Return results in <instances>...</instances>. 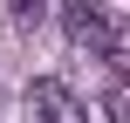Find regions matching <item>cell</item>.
Segmentation results:
<instances>
[{
	"instance_id": "cell-1",
	"label": "cell",
	"mask_w": 130,
	"mask_h": 123,
	"mask_svg": "<svg viewBox=\"0 0 130 123\" xmlns=\"http://www.w3.org/2000/svg\"><path fill=\"white\" fill-rule=\"evenodd\" d=\"M62 27H69V41L82 55H117V14L103 0H69L62 7Z\"/></svg>"
},
{
	"instance_id": "cell-2",
	"label": "cell",
	"mask_w": 130,
	"mask_h": 123,
	"mask_svg": "<svg viewBox=\"0 0 130 123\" xmlns=\"http://www.w3.org/2000/svg\"><path fill=\"white\" fill-rule=\"evenodd\" d=\"M27 116H34V123H89V110H82V96H75L69 82L41 75V82L27 89Z\"/></svg>"
},
{
	"instance_id": "cell-3",
	"label": "cell",
	"mask_w": 130,
	"mask_h": 123,
	"mask_svg": "<svg viewBox=\"0 0 130 123\" xmlns=\"http://www.w3.org/2000/svg\"><path fill=\"white\" fill-rule=\"evenodd\" d=\"M41 7H48V0H7V14H14V27H34V21H41Z\"/></svg>"
}]
</instances>
